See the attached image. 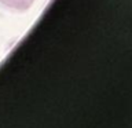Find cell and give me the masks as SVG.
I'll list each match as a JSON object with an SVG mask.
<instances>
[{"label": "cell", "mask_w": 132, "mask_h": 128, "mask_svg": "<svg viewBox=\"0 0 132 128\" xmlns=\"http://www.w3.org/2000/svg\"><path fill=\"white\" fill-rule=\"evenodd\" d=\"M36 0H0V4L10 10L15 11H26L29 10Z\"/></svg>", "instance_id": "cell-1"}]
</instances>
